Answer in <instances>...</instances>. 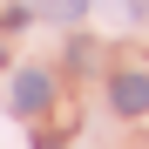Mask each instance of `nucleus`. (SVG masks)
<instances>
[{"label": "nucleus", "instance_id": "nucleus-3", "mask_svg": "<svg viewBox=\"0 0 149 149\" xmlns=\"http://www.w3.org/2000/svg\"><path fill=\"white\" fill-rule=\"evenodd\" d=\"M41 14H54V20H81L88 14V0H34Z\"/></svg>", "mask_w": 149, "mask_h": 149}, {"label": "nucleus", "instance_id": "nucleus-1", "mask_svg": "<svg viewBox=\"0 0 149 149\" xmlns=\"http://www.w3.org/2000/svg\"><path fill=\"white\" fill-rule=\"evenodd\" d=\"M47 102H54V81H47L41 68H20V74H14V109H20V115H41Z\"/></svg>", "mask_w": 149, "mask_h": 149}, {"label": "nucleus", "instance_id": "nucleus-2", "mask_svg": "<svg viewBox=\"0 0 149 149\" xmlns=\"http://www.w3.org/2000/svg\"><path fill=\"white\" fill-rule=\"evenodd\" d=\"M109 102H115L122 115H149V74H142V68L115 74V81H109Z\"/></svg>", "mask_w": 149, "mask_h": 149}]
</instances>
